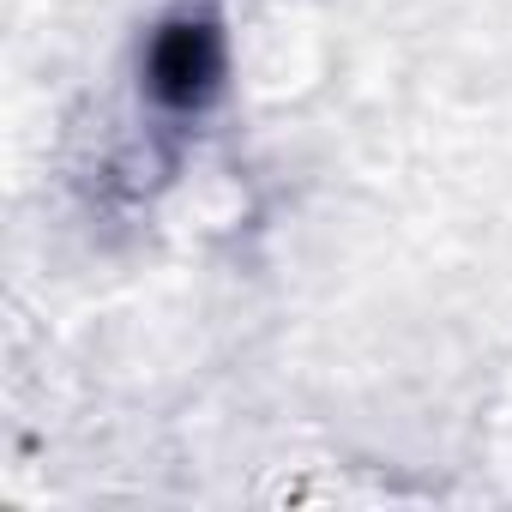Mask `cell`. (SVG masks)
Listing matches in <instances>:
<instances>
[{"label":"cell","instance_id":"1","mask_svg":"<svg viewBox=\"0 0 512 512\" xmlns=\"http://www.w3.org/2000/svg\"><path fill=\"white\" fill-rule=\"evenodd\" d=\"M151 73H157V91L163 97H199L205 79H211V43H205V31H187V25L169 31L157 43Z\"/></svg>","mask_w":512,"mask_h":512}]
</instances>
